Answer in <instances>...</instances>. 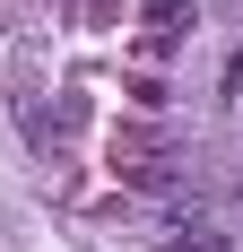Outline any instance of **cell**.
Returning a JSON list of instances; mask_svg holds the SVG:
<instances>
[{
    "instance_id": "6da1fadb",
    "label": "cell",
    "mask_w": 243,
    "mask_h": 252,
    "mask_svg": "<svg viewBox=\"0 0 243 252\" xmlns=\"http://www.w3.org/2000/svg\"><path fill=\"white\" fill-rule=\"evenodd\" d=\"M139 18H148V44H174L182 18H191V0H139Z\"/></svg>"
},
{
    "instance_id": "7a4b0ae2",
    "label": "cell",
    "mask_w": 243,
    "mask_h": 252,
    "mask_svg": "<svg viewBox=\"0 0 243 252\" xmlns=\"http://www.w3.org/2000/svg\"><path fill=\"white\" fill-rule=\"evenodd\" d=\"M226 104H243V52H235V70H226Z\"/></svg>"
}]
</instances>
